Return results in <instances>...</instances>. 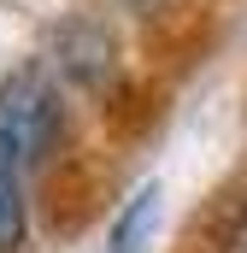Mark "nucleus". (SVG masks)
<instances>
[{
	"instance_id": "20e7f679",
	"label": "nucleus",
	"mask_w": 247,
	"mask_h": 253,
	"mask_svg": "<svg viewBox=\"0 0 247 253\" xmlns=\"http://www.w3.org/2000/svg\"><path fill=\"white\" fill-rule=\"evenodd\" d=\"M230 253H247V206H242V218H236V230H230Z\"/></svg>"
},
{
	"instance_id": "7ed1b4c3",
	"label": "nucleus",
	"mask_w": 247,
	"mask_h": 253,
	"mask_svg": "<svg viewBox=\"0 0 247 253\" xmlns=\"http://www.w3.org/2000/svg\"><path fill=\"white\" fill-rule=\"evenodd\" d=\"M30 236V200H24V165L0 153V253H24Z\"/></svg>"
},
{
	"instance_id": "f03ea898",
	"label": "nucleus",
	"mask_w": 247,
	"mask_h": 253,
	"mask_svg": "<svg viewBox=\"0 0 247 253\" xmlns=\"http://www.w3.org/2000/svg\"><path fill=\"white\" fill-rule=\"evenodd\" d=\"M153 230H159V183H141V189L124 200V212L112 218V253H147L153 248Z\"/></svg>"
},
{
	"instance_id": "f257e3e1",
	"label": "nucleus",
	"mask_w": 247,
	"mask_h": 253,
	"mask_svg": "<svg viewBox=\"0 0 247 253\" xmlns=\"http://www.w3.org/2000/svg\"><path fill=\"white\" fill-rule=\"evenodd\" d=\"M65 135V94L41 65H24L0 83V153L12 165H41Z\"/></svg>"
}]
</instances>
